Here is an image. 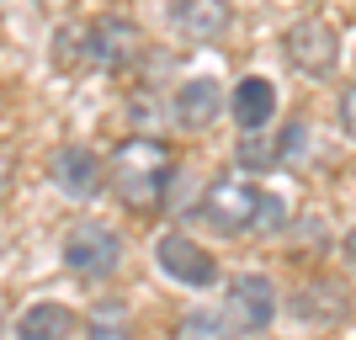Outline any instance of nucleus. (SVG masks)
Wrapping results in <instances>:
<instances>
[{
  "label": "nucleus",
  "instance_id": "nucleus-6",
  "mask_svg": "<svg viewBox=\"0 0 356 340\" xmlns=\"http://www.w3.org/2000/svg\"><path fill=\"white\" fill-rule=\"evenodd\" d=\"M48 176H54V186H59L70 202H90V197H102V186H106V160L90 144H59L54 160H48Z\"/></svg>",
  "mask_w": 356,
  "mask_h": 340
},
{
  "label": "nucleus",
  "instance_id": "nucleus-11",
  "mask_svg": "<svg viewBox=\"0 0 356 340\" xmlns=\"http://www.w3.org/2000/svg\"><path fill=\"white\" fill-rule=\"evenodd\" d=\"M229 112H234V122L245 133L271 128V118H277V86H271L266 74H245L234 86V96H229Z\"/></svg>",
  "mask_w": 356,
  "mask_h": 340
},
{
  "label": "nucleus",
  "instance_id": "nucleus-10",
  "mask_svg": "<svg viewBox=\"0 0 356 340\" xmlns=\"http://www.w3.org/2000/svg\"><path fill=\"white\" fill-rule=\"evenodd\" d=\"M223 86L213 80V74H192L186 86H176V102H170V112H176V122L186 128V133H202V128H213V118L223 112Z\"/></svg>",
  "mask_w": 356,
  "mask_h": 340
},
{
  "label": "nucleus",
  "instance_id": "nucleus-8",
  "mask_svg": "<svg viewBox=\"0 0 356 340\" xmlns=\"http://www.w3.org/2000/svg\"><path fill=\"white\" fill-rule=\"evenodd\" d=\"M229 319H234L245 335H261L277 319V287H271L261 271H245V277L229 282Z\"/></svg>",
  "mask_w": 356,
  "mask_h": 340
},
{
  "label": "nucleus",
  "instance_id": "nucleus-5",
  "mask_svg": "<svg viewBox=\"0 0 356 340\" xmlns=\"http://www.w3.org/2000/svg\"><path fill=\"white\" fill-rule=\"evenodd\" d=\"M282 54L293 70L314 74V80H325V74H335V64H341V38H335V27L330 22H319V16H303V22H293V27L282 32Z\"/></svg>",
  "mask_w": 356,
  "mask_h": 340
},
{
  "label": "nucleus",
  "instance_id": "nucleus-14",
  "mask_svg": "<svg viewBox=\"0 0 356 340\" xmlns=\"http://www.w3.org/2000/svg\"><path fill=\"white\" fill-rule=\"evenodd\" d=\"M176 340H229V325L218 314H186L176 325Z\"/></svg>",
  "mask_w": 356,
  "mask_h": 340
},
{
  "label": "nucleus",
  "instance_id": "nucleus-15",
  "mask_svg": "<svg viewBox=\"0 0 356 340\" xmlns=\"http://www.w3.org/2000/svg\"><path fill=\"white\" fill-rule=\"evenodd\" d=\"M341 128H346V138H356V80L341 90Z\"/></svg>",
  "mask_w": 356,
  "mask_h": 340
},
{
  "label": "nucleus",
  "instance_id": "nucleus-13",
  "mask_svg": "<svg viewBox=\"0 0 356 340\" xmlns=\"http://www.w3.org/2000/svg\"><path fill=\"white\" fill-rule=\"evenodd\" d=\"M86 340H134L128 335V309L122 303H96V309L86 314V330H80Z\"/></svg>",
  "mask_w": 356,
  "mask_h": 340
},
{
  "label": "nucleus",
  "instance_id": "nucleus-1",
  "mask_svg": "<svg viewBox=\"0 0 356 340\" xmlns=\"http://www.w3.org/2000/svg\"><path fill=\"white\" fill-rule=\"evenodd\" d=\"M176 181V149L154 133H134L122 138L106 160V186L118 192V202L128 213H154Z\"/></svg>",
  "mask_w": 356,
  "mask_h": 340
},
{
  "label": "nucleus",
  "instance_id": "nucleus-9",
  "mask_svg": "<svg viewBox=\"0 0 356 340\" xmlns=\"http://www.w3.org/2000/svg\"><path fill=\"white\" fill-rule=\"evenodd\" d=\"M165 16L186 43H218L229 32V22H234L229 0H165Z\"/></svg>",
  "mask_w": 356,
  "mask_h": 340
},
{
  "label": "nucleus",
  "instance_id": "nucleus-12",
  "mask_svg": "<svg viewBox=\"0 0 356 340\" xmlns=\"http://www.w3.org/2000/svg\"><path fill=\"white\" fill-rule=\"evenodd\" d=\"M74 309H64V303H32V309L16 314V340H70L74 335Z\"/></svg>",
  "mask_w": 356,
  "mask_h": 340
},
{
  "label": "nucleus",
  "instance_id": "nucleus-7",
  "mask_svg": "<svg viewBox=\"0 0 356 340\" xmlns=\"http://www.w3.org/2000/svg\"><path fill=\"white\" fill-rule=\"evenodd\" d=\"M154 266L181 287H213L218 282V261H213L192 234H160L154 239Z\"/></svg>",
  "mask_w": 356,
  "mask_h": 340
},
{
  "label": "nucleus",
  "instance_id": "nucleus-4",
  "mask_svg": "<svg viewBox=\"0 0 356 340\" xmlns=\"http://www.w3.org/2000/svg\"><path fill=\"white\" fill-rule=\"evenodd\" d=\"M64 266H70L74 277H86V282H102V277H112V271L122 266V239L112 234L106 223L80 218V223H70V234H64Z\"/></svg>",
  "mask_w": 356,
  "mask_h": 340
},
{
  "label": "nucleus",
  "instance_id": "nucleus-3",
  "mask_svg": "<svg viewBox=\"0 0 356 340\" xmlns=\"http://www.w3.org/2000/svg\"><path fill=\"white\" fill-rule=\"evenodd\" d=\"M74 38H80V64L90 70H128L144 54V32L128 16H96L86 27H74Z\"/></svg>",
  "mask_w": 356,
  "mask_h": 340
},
{
  "label": "nucleus",
  "instance_id": "nucleus-2",
  "mask_svg": "<svg viewBox=\"0 0 356 340\" xmlns=\"http://www.w3.org/2000/svg\"><path fill=\"white\" fill-rule=\"evenodd\" d=\"M197 218L208 223L213 234H271V229H282V197L261 192L255 181L245 176H218L202 192V202H197Z\"/></svg>",
  "mask_w": 356,
  "mask_h": 340
},
{
  "label": "nucleus",
  "instance_id": "nucleus-16",
  "mask_svg": "<svg viewBox=\"0 0 356 340\" xmlns=\"http://www.w3.org/2000/svg\"><path fill=\"white\" fill-rule=\"evenodd\" d=\"M0 202H6V170H0Z\"/></svg>",
  "mask_w": 356,
  "mask_h": 340
}]
</instances>
